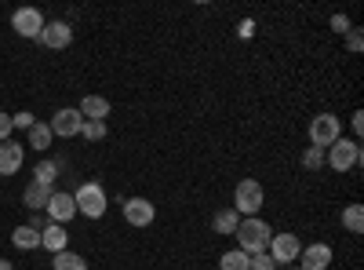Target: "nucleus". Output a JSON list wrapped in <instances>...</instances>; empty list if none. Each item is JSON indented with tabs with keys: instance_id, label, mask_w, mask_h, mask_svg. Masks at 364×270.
<instances>
[{
	"instance_id": "obj_1",
	"label": "nucleus",
	"mask_w": 364,
	"mask_h": 270,
	"mask_svg": "<svg viewBox=\"0 0 364 270\" xmlns=\"http://www.w3.org/2000/svg\"><path fill=\"white\" fill-rule=\"evenodd\" d=\"M233 237H237V249H240V252H245V256H255V252H266V249H269L273 230H269L266 219H259V216H245Z\"/></svg>"
},
{
	"instance_id": "obj_2",
	"label": "nucleus",
	"mask_w": 364,
	"mask_h": 270,
	"mask_svg": "<svg viewBox=\"0 0 364 270\" xmlns=\"http://www.w3.org/2000/svg\"><path fill=\"white\" fill-rule=\"evenodd\" d=\"M364 154H360V142L357 139H336L328 150H324V165L331 172H350V168H360Z\"/></svg>"
},
{
	"instance_id": "obj_3",
	"label": "nucleus",
	"mask_w": 364,
	"mask_h": 270,
	"mask_svg": "<svg viewBox=\"0 0 364 270\" xmlns=\"http://www.w3.org/2000/svg\"><path fill=\"white\" fill-rule=\"evenodd\" d=\"M73 201H77V216H87V219H102L106 204H109V197H106V190L99 183H80Z\"/></svg>"
},
{
	"instance_id": "obj_4",
	"label": "nucleus",
	"mask_w": 364,
	"mask_h": 270,
	"mask_svg": "<svg viewBox=\"0 0 364 270\" xmlns=\"http://www.w3.org/2000/svg\"><path fill=\"white\" fill-rule=\"evenodd\" d=\"M266 204V190L259 179H240L237 190H233V208L240 212V219L245 216H259V208Z\"/></svg>"
},
{
	"instance_id": "obj_5",
	"label": "nucleus",
	"mask_w": 364,
	"mask_h": 270,
	"mask_svg": "<svg viewBox=\"0 0 364 270\" xmlns=\"http://www.w3.org/2000/svg\"><path fill=\"white\" fill-rule=\"evenodd\" d=\"M336 139H343V121H339L336 113H317L314 121H310V146L328 150Z\"/></svg>"
},
{
	"instance_id": "obj_6",
	"label": "nucleus",
	"mask_w": 364,
	"mask_h": 270,
	"mask_svg": "<svg viewBox=\"0 0 364 270\" xmlns=\"http://www.w3.org/2000/svg\"><path fill=\"white\" fill-rule=\"evenodd\" d=\"M266 252H269V259L277 263V266H281V263L288 266V263H295V259H299V252H302V242H299L295 234H273Z\"/></svg>"
},
{
	"instance_id": "obj_7",
	"label": "nucleus",
	"mask_w": 364,
	"mask_h": 270,
	"mask_svg": "<svg viewBox=\"0 0 364 270\" xmlns=\"http://www.w3.org/2000/svg\"><path fill=\"white\" fill-rule=\"evenodd\" d=\"M80 128H84V117L77 106H66L51 117V135H58V139H73V135H80Z\"/></svg>"
},
{
	"instance_id": "obj_8",
	"label": "nucleus",
	"mask_w": 364,
	"mask_h": 270,
	"mask_svg": "<svg viewBox=\"0 0 364 270\" xmlns=\"http://www.w3.org/2000/svg\"><path fill=\"white\" fill-rule=\"evenodd\" d=\"M124 219H128V227H149L157 219V208H154V201H146V197H124Z\"/></svg>"
},
{
	"instance_id": "obj_9",
	"label": "nucleus",
	"mask_w": 364,
	"mask_h": 270,
	"mask_svg": "<svg viewBox=\"0 0 364 270\" xmlns=\"http://www.w3.org/2000/svg\"><path fill=\"white\" fill-rule=\"evenodd\" d=\"M37 41H44L51 51H63V48L73 44V29H70V22H63V19H51V22H44V29H41Z\"/></svg>"
},
{
	"instance_id": "obj_10",
	"label": "nucleus",
	"mask_w": 364,
	"mask_h": 270,
	"mask_svg": "<svg viewBox=\"0 0 364 270\" xmlns=\"http://www.w3.org/2000/svg\"><path fill=\"white\" fill-rule=\"evenodd\" d=\"M11 29L18 37H41V29H44V15L37 11V8H18L15 15H11Z\"/></svg>"
},
{
	"instance_id": "obj_11",
	"label": "nucleus",
	"mask_w": 364,
	"mask_h": 270,
	"mask_svg": "<svg viewBox=\"0 0 364 270\" xmlns=\"http://www.w3.org/2000/svg\"><path fill=\"white\" fill-rule=\"evenodd\" d=\"M331 259H336V252H331V245L317 242V245H306L299 252V270H328Z\"/></svg>"
},
{
	"instance_id": "obj_12",
	"label": "nucleus",
	"mask_w": 364,
	"mask_h": 270,
	"mask_svg": "<svg viewBox=\"0 0 364 270\" xmlns=\"http://www.w3.org/2000/svg\"><path fill=\"white\" fill-rule=\"evenodd\" d=\"M44 212H48V219H51V223H63V227H66V223H70V219L77 216V201H73V194H63V190H55Z\"/></svg>"
},
{
	"instance_id": "obj_13",
	"label": "nucleus",
	"mask_w": 364,
	"mask_h": 270,
	"mask_svg": "<svg viewBox=\"0 0 364 270\" xmlns=\"http://www.w3.org/2000/svg\"><path fill=\"white\" fill-rule=\"evenodd\" d=\"M22 161H26V146L22 142H15V139L0 142V175H18Z\"/></svg>"
},
{
	"instance_id": "obj_14",
	"label": "nucleus",
	"mask_w": 364,
	"mask_h": 270,
	"mask_svg": "<svg viewBox=\"0 0 364 270\" xmlns=\"http://www.w3.org/2000/svg\"><path fill=\"white\" fill-rule=\"evenodd\" d=\"M66 245H70V234H66L63 223H48V227L41 230V249H48L51 256H55V252H66Z\"/></svg>"
},
{
	"instance_id": "obj_15",
	"label": "nucleus",
	"mask_w": 364,
	"mask_h": 270,
	"mask_svg": "<svg viewBox=\"0 0 364 270\" xmlns=\"http://www.w3.org/2000/svg\"><path fill=\"white\" fill-rule=\"evenodd\" d=\"M51 194H55L51 187L37 183V179H29V183H26V190H22V204H26V208H33V212H37V208H48Z\"/></svg>"
},
{
	"instance_id": "obj_16",
	"label": "nucleus",
	"mask_w": 364,
	"mask_h": 270,
	"mask_svg": "<svg viewBox=\"0 0 364 270\" xmlns=\"http://www.w3.org/2000/svg\"><path fill=\"white\" fill-rule=\"evenodd\" d=\"M77 110H80L84 121H106V117H109V99H102V95H84Z\"/></svg>"
},
{
	"instance_id": "obj_17",
	"label": "nucleus",
	"mask_w": 364,
	"mask_h": 270,
	"mask_svg": "<svg viewBox=\"0 0 364 270\" xmlns=\"http://www.w3.org/2000/svg\"><path fill=\"white\" fill-rule=\"evenodd\" d=\"M11 245H15V249H22V252H29V249H41V230H33L29 223L15 227V230H11Z\"/></svg>"
},
{
	"instance_id": "obj_18",
	"label": "nucleus",
	"mask_w": 364,
	"mask_h": 270,
	"mask_svg": "<svg viewBox=\"0 0 364 270\" xmlns=\"http://www.w3.org/2000/svg\"><path fill=\"white\" fill-rule=\"evenodd\" d=\"M237 227H240V212H237V208H219V212L211 216V230H215V234H237Z\"/></svg>"
},
{
	"instance_id": "obj_19",
	"label": "nucleus",
	"mask_w": 364,
	"mask_h": 270,
	"mask_svg": "<svg viewBox=\"0 0 364 270\" xmlns=\"http://www.w3.org/2000/svg\"><path fill=\"white\" fill-rule=\"evenodd\" d=\"M339 219L346 234H364V204H346Z\"/></svg>"
},
{
	"instance_id": "obj_20",
	"label": "nucleus",
	"mask_w": 364,
	"mask_h": 270,
	"mask_svg": "<svg viewBox=\"0 0 364 270\" xmlns=\"http://www.w3.org/2000/svg\"><path fill=\"white\" fill-rule=\"evenodd\" d=\"M51 266H55V270H87V263H84L77 252H70V249H66V252H55Z\"/></svg>"
},
{
	"instance_id": "obj_21",
	"label": "nucleus",
	"mask_w": 364,
	"mask_h": 270,
	"mask_svg": "<svg viewBox=\"0 0 364 270\" xmlns=\"http://www.w3.org/2000/svg\"><path fill=\"white\" fill-rule=\"evenodd\" d=\"M26 146H33V150H48L51 146V125H33V128H29V142Z\"/></svg>"
},
{
	"instance_id": "obj_22",
	"label": "nucleus",
	"mask_w": 364,
	"mask_h": 270,
	"mask_svg": "<svg viewBox=\"0 0 364 270\" xmlns=\"http://www.w3.org/2000/svg\"><path fill=\"white\" fill-rule=\"evenodd\" d=\"M219 270H248V256L240 249H230L219 256Z\"/></svg>"
},
{
	"instance_id": "obj_23",
	"label": "nucleus",
	"mask_w": 364,
	"mask_h": 270,
	"mask_svg": "<svg viewBox=\"0 0 364 270\" xmlns=\"http://www.w3.org/2000/svg\"><path fill=\"white\" fill-rule=\"evenodd\" d=\"M33 179H37V183H44V187H51L55 179H58V165L44 157V161H41V165L33 168Z\"/></svg>"
},
{
	"instance_id": "obj_24",
	"label": "nucleus",
	"mask_w": 364,
	"mask_h": 270,
	"mask_svg": "<svg viewBox=\"0 0 364 270\" xmlns=\"http://www.w3.org/2000/svg\"><path fill=\"white\" fill-rule=\"evenodd\" d=\"M302 168H306V172L324 168V150L321 146H306V154H302Z\"/></svg>"
},
{
	"instance_id": "obj_25",
	"label": "nucleus",
	"mask_w": 364,
	"mask_h": 270,
	"mask_svg": "<svg viewBox=\"0 0 364 270\" xmlns=\"http://www.w3.org/2000/svg\"><path fill=\"white\" fill-rule=\"evenodd\" d=\"M80 135H84L87 142H99V139H106V121H84Z\"/></svg>"
},
{
	"instance_id": "obj_26",
	"label": "nucleus",
	"mask_w": 364,
	"mask_h": 270,
	"mask_svg": "<svg viewBox=\"0 0 364 270\" xmlns=\"http://www.w3.org/2000/svg\"><path fill=\"white\" fill-rule=\"evenodd\" d=\"M248 270H277V263L269 259V252H255L248 256Z\"/></svg>"
},
{
	"instance_id": "obj_27",
	"label": "nucleus",
	"mask_w": 364,
	"mask_h": 270,
	"mask_svg": "<svg viewBox=\"0 0 364 270\" xmlns=\"http://www.w3.org/2000/svg\"><path fill=\"white\" fill-rule=\"evenodd\" d=\"M11 125H15V128H26V132H29V128L37 125V117L29 113V110H22V113H11Z\"/></svg>"
},
{
	"instance_id": "obj_28",
	"label": "nucleus",
	"mask_w": 364,
	"mask_h": 270,
	"mask_svg": "<svg viewBox=\"0 0 364 270\" xmlns=\"http://www.w3.org/2000/svg\"><path fill=\"white\" fill-rule=\"evenodd\" d=\"M360 44H364L360 29H357V26H350V29H346V48H350V51H360Z\"/></svg>"
},
{
	"instance_id": "obj_29",
	"label": "nucleus",
	"mask_w": 364,
	"mask_h": 270,
	"mask_svg": "<svg viewBox=\"0 0 364 270\" xmlns=\"http://www.w3.org/2000/svg\"><path fill=\"white\" fill-rule=\"evenodd\" d=\"M11 132H15L11 113H0V142H8V139H11Z\"/></svg>"
},
{
	"instance_id": "obj_30",
	"label": "nucleus",
	"mask_w": 364,
	"mask_h": 270,
	"mask_svg": "<svg viewBox=\"0 0 364 270\" xmlns=\"http://www.w3.org/2000/svg\"><path fill=\"white\" fill-rule=\"evenodd\" d=\"M350 128H353V135H357V142H360V132H364V113H360V110L350 117Z\"/></svg>"
},
{
	"instance_id": "obj_31",
	"label": "nucleus",
	"mask_w": 364,
	"mask_h": 270,
	"mask_svg": "<svg viewBox=\"0 0 364 270\" xmlns=\"http://www.w3.org/2000/svg\"><path fill=\"white\" fill-rule=\"evenodd\" d=\"M331 29H336V33H346V29H350V19H346V15H331Z\"/></svg>"
},
{
	"instance_id": "obj_32",
	"label": "nucleus",
	"mask_w": 364,
	"mask_h": 270,
	"mask_svg": "<svg viewBox=\"0 0 364 270\" xmlns=\"http://www.w3.org/2000/svg\"><path fill=\"white\" fill-rule=\"evenodd\" d=\"M0 270H11V259H0Z\"/></svg>"
},
{
	"instance_id": "obj_33",
	"label": "nucleus",
	"mask_w": 364,
	"mask_h": 270,
	"mask_svg": "<svg viewBox=\"0 0 364 270\" xmlns=\"http://www.w3.org/2000/svg\"><path fill=\"white\" fill-rule=\"evenodd\" d=\"M291 270H299V266H291Z\"/></svg>"
}]
</instances>
